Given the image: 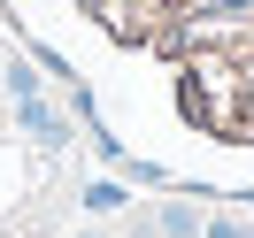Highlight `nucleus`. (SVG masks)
<instances>
[{
  "label": "nucleus",
  "mask_w": 254,
  "mask_h": 238,
  "mask_svg": "<svg viewBox=\"0 0 254 238\" xmlns=\"http://www.w3.org/2000/svg\"><path fill=\"white\" fill-rule=\"evenodd\" d=\"M16 108H23V131H31V139H47V146H62V139H69V123L47 108V100H16Z\"/></svg>",
  "instance_id": "1"
},
{
  "label": "nucleus",
  "mask_w": 254,
  "mask_h": 238,
  "mask_svg": "<svg viewBox=\"0 0 254 238\" xmlns=\"http://www.w3.org/2000/svg\"><path fill=\"white\" fill-rule=\"evenodd\" d=\"M154 231H162V238H200V215H192L185 200H170V207L154 215Z\"/></svg>",
  "instance_id": "2"
},
{
  "label": "nucleus",
  "mask_w": 254,
  "mask_h": 238,
  "mask_svg": "<svg viewBox=\"0 0 254 238\" xmlns=\"http://www.w3.org/2000/svg\"><path fill=\"white\" fill-rule=\"evenodd\" d=\"M85 207H93V215H116V207H124V185H85Z\"/></svg>",
  "instance_id": "3"
},
{
  "label": "nucleus",
  "mask_w": 254,
  "mask_h": 238,
  "mask_svg": "<svg viewBox=\"0 0 254 238\" xmlns=\"http://www.w3.org/2000/svg\"><path fill=\"white\" fill-rule=\"evenodd\" d=\"M200 238H254V223H231V215H216V223H200Z\"/></svg>",
  "instance_id": "4"
},
{
  "label": "nucleus",
  "mask_w": 254,
  "mask_h": 238,
  "mask_svg": "<svg viewBox=\"0 0 254 238\" xmlns=\"http://www.w3.org/2000/svg\"><path fill=\"white\" fill-rule=\"evenodd\" d=\"M85 238H100V231H85Z\"/></svg>",
  "instance_id": "5"
}]
</instances>
